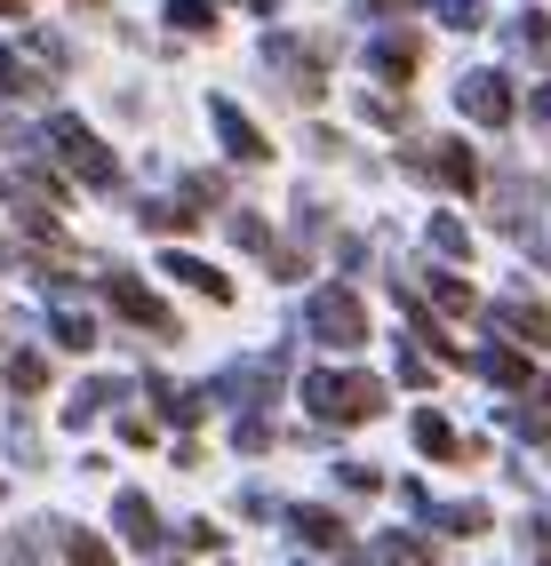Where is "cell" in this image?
Listing matches in <instances>:
<instances>
[{
	"label": "cell",
	"mask_w": 551,
	"mask_h": 566,
	"mask_svg": "<svg viewBox=\"0 0 551 566\" xmlns=\"http://www.w3.org/2000/svg\"><path fill=\"white\" fill-rule=\"evenodd\" d=\"M9 384H17V391H41V384H49V359H41V352H17V359H9Z\"/></svg>",
	"instance_id": "484cf974"
},
{
	"label": "cell",
	"mask_w": 551,
	"mask_h": 566,
	"mask_svg": "<svg viewBox=\"0 0 551 566\" xmlns=\"http://www.w3.org/2000/svg\"><path fill=\"white\" fill-rule=\"evenodd\" d=\"M432 9H439V24H448V32H480V24H488L480 0H432Z\"/></svg>",
	"instance_id": "ffe728a7"
},
{
	"label": "cell",
	"mask_w": 551,
	"mask_h": 566,
	"mask_svg": "<svg viewBox=\"0 0 551 566\" xmlns=\"http://www.w3.org/2000/svg\"><path fill=\"white\" fill-rule=\"evenodd\" d=\"M56 344L64 352H96V319L89 312H56Z\"/></svg>",
	"instance_id": "ac0fdd59"
},
{
	"label": "cell",
	"mask_w": 551,
	"mask_h": 566,
	"mask_svg": "<svg viewBox=\"0 0 551 566\" xmlns=\"http://www.w3.org/2000/svg\"><path fill=\"white\" fill-rule=\"evenodd\" d=\"M0 17H24V0H0Z\"/></svg>",
	"instance_id": "e575fe53"
},
{
	"label": "cell",
	"mask_w": 551,
	"mask_h": 566,
	"mask_svg": "<svg viewBox=\"0 0 551 566\" xmlns=\"http://www.w3.org/2000/svg\"><path fill=\"white\" fill-rule=\"evenodd\" d=\"M416 447H424V455H439V463H464V455H471V447H464V439H456L448 423H439V415H432V407L416 415Z\"/></svg>",
	"instance_id": "9a60e30c"
},
{
	"label": "cell",
	"mask_w": 551,
	"mask_h": 566,
	"mask_svg": "<svg viewBox=\"0 0 551 566\" xmlns=\"http://www.w3.org/2000/svg\"><path fill=\"white\" fill-rule=\"evenodd\" d=\"M232 439H240V447H248V455H264V447H272V423H264V415H248V423H240V431H232Z\"/></svg>",
	"instance_id": "f1b7e54d"
},
{
	"label": "cell",
	"mask_w": 551,
	"mask_h": 566,
	"mask_svg": "<svg viewBox=\"0 0 551 566\" xmlns=\"http://www.w3.org/2000/svg\"><path fill=\"white\" fill-rule=\"evenodd\" d=\"M399 384H416V391H424V384H432V359H424V352H408V359H399Z\"/></svg>",
	"instance_id": "1f68e13d"
},
{
	"label": "cell",
	"mask_w": 551,
	"mask_h": 566,
	"mask_svg": "<svg viewBox=\"0 0 551 566\" xmlns=\"http://www.w3.org/2000/svg\"><path fill=\"white\" fill-rule=\"evenodd\" d=\"M104 295H113V312H121L128 327H144V335H184V327H176V312H168V304H160V295L144 287V280H128V272H104Z\"/></svg>",
	"instance_id": "277c9868"
},
{
	"label": "cell",
	"mask_w": 551,
	"mask_h": 566,
	"mask_svg": "<svg viewBox=\"0 0 551 566\" xmlns=\"http://www.w3.org/2000/svg\"><path fill=\"white\" fill-rule=\"evenodd\" d=\"M496 319H503L511 335H520L528 352H536V344H551V319H543V304H528V295H503V304H496Z\"/></svg>",
	"instance_id": "8fae6325"
},
{
	"label": "cell",
	"mask_w": 551,
	"mask_h": 566,
	"mask_svg": "<svg viewBox=\"0 0 551 566\" xmlns=\"http://www.w3.org/2000/svg\"><path fill=\"white\" fill-rule=\"evenodd\" d=\"M144 223H153V232H193V223H200V208H176V200H153V208H144Z\"/></svg>",
	"instance_id": "7402d4cb"
},
{
	"label": "cell",
	"mask_w": 551,
	"mask_h": 566,
	"mask_svg": "<svg viewBox=\"0 0 551 566\" xmlns=\"http://www.w3.org/2000/svg\"><path fill=\"white\" fill-rule=\"evenodd\" d=\"M424 518H439L448 535H480V526H488V511H480V503H448V511H424Z\"/></svg>",
	"instance_id": "603a6c76"
},
{
	"label": "cell",
	"mask_w": 551,
	"mask_h": 566,
	"mask_svg": "<svg viewBox=\"0 0 551 566\" xmlns=\"http://www.w3.org/2000/svg\"><path fill=\"white\" fill-rule=\"evenodd\" d=\"M416 64H424V41H416V32H384V41H367V72L392 81V88H408Z\"/></svg>",
	"instance_id": "9c48e42d"
},
{
	"label": "cell",
	"mask_w": 551,
	"mask_h": 566,
	"mask_svg": "<svg viewBox=\"0 0 551 566\" xmlns=\"http://www.w3.org/2000/svg\"><path fill=\"white\" fill-rule=\"evenodd\" d=\"M408 176H439L448 192H480V160H471V144H432V153H399Z\"/></svg>",
	"instance_id": "5b68a950"
},
{
	"label": "cell",
	"mask_w": 551,
	"mask_h": 566,
	"mask_svg": "<svg viewBox=\"0 0 551 566\" xmlns=\"http://www.w3.org/2000/svg\"><path fill=\"white\" fill-rule=\"evenodd\" d=\"M511 41H520L536 64H551V17H536V9H520L511 17Z\"/></svg>",
	"instance_id": "e0dca14e"
},
{
	"label": "cell",
	"mask_w": 551,
	"mask_h": 566,
	"mask_svg": "<svg viewBox=\"0 0 551 566\" xmlns=\"http://www.w3.org/2000/svg\"><path fill=\"white\" fill-rule=\"evenodd\" d=\"M113 518H121V535H128L136 551H160V511L144 503V495H121V503H113Z\"/></svg>",
	"instance_id": "7c38bea8"
},
{
	"label": "cell",
	"mask_w": 551,
	"mask_h": 566,
	"mask_svg": "<svg viewBox=\"0 0 551 566\" xmlns=\"http://www.w3.org/2000/svg\"><path fill=\"white\" fill-rule=\"evenodd\" d=\"M384 566H432V543L424 535H384Z\"/></svg>",
	"instance_id": "44dd1931"
},
{
	"label": "cell",
	"mask_w": 551,
	"mask_h": 566,
	"mask_svg": "<svg viewBox=\"0 0 551 566\" xmlns=\"http://www.w3.org/2000/svg\"><path fill=\"white\" fill-rule=\"evenodd\" d=\"M432 248L439 255H471V232H464L456 216H432Z\"/></svg>",
	"instance_id": "4316f807"
},
{
	"label": "cell",
	"mask_w": 551,
	"mask_h": 566,
	"mask_svg": "<svg viewBox=\"0 0 551 566\" xmlns=\"http://www.w3.org/2000/svg\"><path fill=\"white\" fill-rule=\"evenodd\" d=\"M32 88H41V81H32V72H24L9 49H0V96H32Z\"/></svg>",
	"instance_id": "83f0119b"
},
{
	"label": "cell",
	"mask_w": 551,
	"mask_h": 566,
	"mask_svg": "<svg viewBox=\"0 0 551 566\" xmlns=\"http://www.w3.org/2000/svg\"><path fill=\"white\" fill-rule=\"evenodd\" d=\"M49 153H56L72 176H81V184H96V192H113V176H121V160L104 153V144H96L81 120H72V112H56V120H49Z\"/></svg>",
	"instance_id": "3957f363"
},
{
	"label": "cell",
	"mask_w": 551,
	"mask_h": 566,
	"mask_svg": "<svg viewBox=\"0 0 551 566\" xmlns=\"http://www.w3.org/2000/svg\"><path fill=\"white\" fill-rule=\"evenodd\" d=\"M520 535H528V551H536V558L551 566V518H528V526H520Z\"/></svg>",
	"instance_id": "4dcf8cb0"
},
{
	"label": "cell",
	"mask_w": 551,
	"mask_h": 566,
	"mask_svg": "<svg viewBox=\"0 0 551 566\" xmlns=\"http://www.w3.org/2000/svg\"><path fill=\"white\" fill-rule=\"evenodd\" d=\"M264 64L280 72V88L297 96V104H320V88H328V81H320V49H297V41H272V49H264Z\"/></svg>",
	"instance_id": "8992f818"
},
{
	"label": "cell",
	"mask_w": 551,
	"mask_h": 566,
	"mask_svg": "<svg viewBox=\"0 0 551 566\" xmlns=\"http://www.w3.org/2000/svg\"><path fill=\"white\" fill-rule=\"evenodd\" d=\"M248 9H256V17H272V0H248Z\"/></svg>",
	"instance_id": "d590c367"
},
{
	"label": "cell",
	"mask_w": 551,
	"mask_h": 566,
	"mask_svg": "<svg viewBox=\"0 0 551 566\" xmlns=\"http://www.w3.org/2000/svg\"><path fill=\"white\" fill-rule=\"evenodd\" d=\"M432 304H439V312H456V319H464V312H471V287H464L456 272H439V280H432Z\"/></svg>",
	"instance_id": "d4e9b609"
},
{
	"label": "cell",
	"mask_w": 551,
	"mask_h": 566,
	"mask_svg": "<svg viewBox=\"0 0 551 566\" xmlns=\"http://www.w3.org/2000/svg\"><path fill=\"white\" fill-rule=\"evenodd\" d=\"M480 375H488V384H503V391H528V384H536L528 359H520V352H496V344L480 352Z\"/></svg>",
	"instance_id": "2e32d148"
},
{
	"label": "cell",
	"mask_w": 551,
	"mask_h": 566,
	"mask_svg": "<svg viewBox=\"0 0 551 566\" xmlns=\"http://www.w3.org/2000/svg\"><path fill=\"white\" fill-rule=\"evenodd\" d=\"M160 272H176L184 287H200L208 304H232V280H225V272H208L200 255H176V248H168V263H160Z\"/></svg>",
	"instance_id": "4fadbf2b"
},
{
	"label": "cell",
	"mask_w": 551,
	"mask_h": 566,
	"mask_svg": "<svg viewBox=\"0 0 551 566\" xmlns=\"http://www.w3.org/2000/svg\"><path fill=\"white\" fill-rule=\"evenodd\" d=\"M288 526H297V535L312 543V551H336V558H352V566H367V551H352V535H344V518L336 511H297V518H288Z\"/></svg>",
	"instance_id": "30bf717a"
},
{
	"label": "cell",
	"mask_w": 551,
	"mask_h": 566,
	"mask_svg": "<svg viewBox=\"0 0 551 566\" xmlns=\"http://www.w3.org/2000/svg\"><path fill=\"white\" fill-rule=\"evenodd\" d=\"M528 120H536V128L551 136V88H536V104H528Z\"/></svg>",
	"instance_id": "d6a6232c"
},
{
	"label": "cell",
	"mask_w": 551,
	"mask_h": 566,
	"mask_svg": "<svg viewBox=\"0 0 551 566\" xmlns=\"http://www.w3.org/2000/svg\"><path fill=\"white\" fill-rule=\"evenodd\" d=\"M304 335H320V344H336V352H360L367 344V304L352 287H320L304 304Z\"/></svg>",
	"instance_id": "7a4b0ae2"
},
{
	"label": "cell",
	"mask_w": 551,
	"mask_h": 566,
	"mask_svg": "<svg viewBox=\"0 0 551 566\" xmlns=\"http://www.w3.org/2000/svg\"><path fill=\"white\" fill-rule=\"evenodd\" d=\"M208 120H216V136H225V153H232V160H248V168H256V160H272L264 128H256V120H248V112H240L232 96H216V104H208Z\"/></svg>",
	"instance_id": "ba28073f"
},
{
	"label": "cell",
	"mask_w": 551,
	"mask_h": 566,
	"mask_svg": "<svg viewBox=\"0 0 551 566\" xmlns=\"http://www.w3.org/2000/svg\"><path fill=\"white\" fill-rule=\"evenodd\" d=\"M367 9H376V17H424L432 0H360V17H367Z\"/></svg>",
	"instance_id": "f546056e"
},
{
	"label": "cell",
	"mask_w": 551,
	"mask_h": 566,
	"mask_svg": "<svg viewBox=\"0 0 551 566\" xmlns=\"http://www.w3.org/2000/svg\"><path fill=\"white\" fill-rule=\"evenodd\" d=\"M304 407L320 415V423H367V415L384 407V384L376 375H336V367H320V375H304Z\"/></svg>",
	"instance_id": "6da1fadb"
},
{
	"label": "cell",
	"mask_w": 551,
	"mask_h": 566,
	"mask_svg": "<svg viewBox=\"0 0 551 566\" xmlns=\"http://www.w3.org/2000/svg\"><path fill=\"white\" fill-rule=\"evenodd\" d=\"M64 566H113V551H104L89 526H72V535H64Z\"/></svg>",
	"instance_id": "d6986e66"
},
{
	"label": "cell",
	"mask_w": 551,
	"mask_h": 566,
	"mask_svg": "<svg viewBox=\"0 0 551 566\" xmlns=\"http://www.w3.org/2000/svg\"><path fill=\"white\" fill-rule=\"evenodd\" d=\"M520 240H528V248H536V255L551 263V232H520Z\"/></svg>",
	"instance_id": "836d02e7"
},
{
	"label": "cell",
	"mask_w": 551,
	"mask_h": 566,
	"mask_svg": "<svg viewBox=\"0 0 551 566\" xmlns=\"http://www.w3.org/2000/svg\"><path fill=\"white\" fill-rule=\"evenodd\" d=\"M280 352H264V359H248V367H232V391H248V407H264L272 391H280Z\"/></svg>",
	"instance_id": "5bb4252c"
},
{
	"label": "cell",
	"mask_w": 551,
	"mask_h": 566,
	"mask_svg": "<svg viewBox=\"0 0 551 566\" xmlns=\"http://www.w3.org/2000/svg\"><path fill=\"white\" fill-rule=\"evenodd\" d=\"M456 104H464L480 128H503V120H511V81H503V72H464V81H456Z\"/></svg>",
	"instance_id": "52a82bcc"
},
{
	"label": "cell",
	"mask_w": 551,
	"mask_h": 566,
	"mask_svg": "<svg viewBox=\"0 0 551 566\" xmlns=\"http://www.w3.org/2000/svg\"><path fill=\"white\" fill-rule=\"evenodd\" d=\"M168 24L176 32H216V9L208 0H168Z\"/></svg>",
	"instance_id": "cb8c5ba5"
}]
</instances>
